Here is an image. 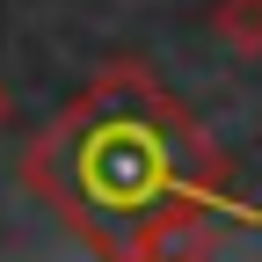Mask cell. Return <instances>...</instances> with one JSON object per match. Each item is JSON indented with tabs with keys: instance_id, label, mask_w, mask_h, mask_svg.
Returning <instances> with one entry per match:
<instances>
[{
	"instance_id": "obj_1",
	"label": "cell",
	"mask_w": 262,
	"mask_h": 262,
	"mask_svg": "<svg viewBox=\"0 0 262 262\" xmlns=\"http://www.w3.org/2000/svg\"><path fill=\"white\" fill-rule=\"evenodd\" d=\"M22 182L73 226L95 255L204 248V226H262L226 182V160L139 58H110L73 110H58L22 153Z\"/></svg>"
},
{
	"instance_id": "obj_2",
	"label": "cell",
	"mask_w": 262,
	"mask_h": 262,
	"mask_svg": "<svg viewBox=\"0 0 262 262\" xmlns=\"http://www.w3.org/2000/svg\"><path fill=\"white\" fill-rule=\"evenodd\" d=\"M219 29L233 51H262V0H226L219 8Z\"/></svg>"
},
{
	"instance_id": "obj_3",
	"label": "cell",
	"mask_w": 262,
	"mask_h": 262,
	"mask_svg": "<svg viewBox=\"0 0 262 262\" xmlns=\"http://www.w3.org/2000/svg\"><path fill=\"white\" fill-rule=\"evenodd\" d=\"M0 124H8V88H0Z\"/></svg>"
}]
</instances>
